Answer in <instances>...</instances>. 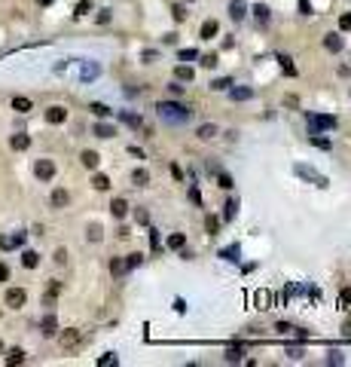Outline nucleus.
Wrapping results in <instances>:
<instances>
[{
    "mask_svg": "<svg viewBox=\"0 0 351 367\" xmlns=\"http://www.w3.org/2000/svg\"><path fill=\"white\" fill-rule=\"evenodd\" d=\"M156 113H159L165 122H174V126H180V122H189V116H192V110L186 107V104H177V101H159Z\"/></svg>",
    "mask_w": 351,
    "mask_h": 367,
    "instance_id": "1",
    "label": "nucleus"
},
{
    "mask_svg": "<svg viewBox=\"0 0 351 367\" xmlns=\"http://www.w3.org/2000/svg\"><path fill=\"white\" fill-rule=\"evenodd\" d=\"M306 126H308V135H318V132H327L336 126V119L327 116V113H308L306 116Z\"/></svg>",
    "mask_w": 351,
    "mask_h": 367,
    "instance_id": "2",
    "label": "nucleus"
},
{
    "mask_svg": "<svg viewBox=\"0 0 351 367\" xmlns=\"http://www.w3.org/2000/svg\"><path fill=\"white\" fill-rule=\"evenodd\" d=\"M34 174H37L40 181H52V178H55V162H52V159H40L37 165H34Z\"/></svg>",
    "mask_w": 351,
    "mask_h": 367,
    "instance_id": "3",
    "label": "nucleus"
},
{
    "mask_svg": "<svg viewBox=\"0 0 351 367\" xmlns=\"http://www.w3.org/2000/svg\"><path fill=\"white\" fill-rule=\"evenodd\" d=\"M293 171L300 174V178H306V181H314L318 187H327V178H324V174H318V171H314V168H308V165H296Z\"/></svg>",
    "mask_w": 351,
    "mask_h": 367,
    "instance_id": "4",
    "label": "nucleus"
},
{
    "mask_svg": "<svg viewBox=\"0 0 351 367\" xmlns=\"http://www.w3.org/2000/svg\"><path fill=\"white\" fill-rule=\"evenodd\" d=\"M80 343H83V334H80V330H64V334H61V346L67 349V352L80 349Z\"/></svg>",
    "mask_w": 351,
    "mask_h": 367,
    "instance_id": "5",
    "label": "nucleus"
},
{
    "mask_svg": "<svg viewBox=\"0 0 351 367\" xmlns=\"http://www.w3.org/2000/svg\"><path fill=\"white\" fill-rule=\"evenodd\" d=\"M25 300H28V294H25L22 288H9V291H6V306H9V309L25 306Z\"/></svg>",
    "mask_w": 351,
    "mask_h": 367,
    "instance_id": "6",
    "label": "nucleus"
},
{
    "mask_svg": "<svg viewBox=\"0 0 351 367\" xmlns=\"http://www.w3.org/2000/svg\"><path fill=\"white\" fill-rule=\"evenodd\" d=\"M229 98H232V101H251V98H254V89H251V86H232V89H229Z\"/></svg>",
    "mask_w": 351,
    "mask_h": 367,
    "instance_id": "7",
    "label": "nucleus"
},
{
    "mask_svg": "<svg viewBox=\"0 0 351 367\" xmlns=\"http://www.w3.org/2000/svg\"><path fill=\"white\" fill-rule=\"evenodd\" d=\"M254 19H257V25H269L272 9H269L266 3H257V6H254Z\"/></svg>",
    "mask_w": 351,
    "mask_h": 367,
    "instance_id": "8",
    "label": "nucleus"
},
{
    "mask_svg": "<svg viewBox=\"0 0 351 367\" xmlns=\"http://www.w3.org/2000/svg\"><path fill=\"white\" fill-rule=\"evenodd\" d=\"M229 15L235 22H241L244 15H248V3H244V0H232V3H229Z\"/></svg>",
    "mask_w": 351,
    "mask_h": 367,
    "instance_id": "9",
    "label": "nucleus"
},
{
    "mask_svg": "<svg viewBox=\"0 0 351 367\" xmlns=\"http://www.w3.org/2000/svg\"><path fill=\"white\" fill-rule=\"evenodd\" d=\"M22 242H25V233H15V236H9V239H6V236H0V248H6V251H9V248H19Z\"/></svg>",
    "mask_w": 351,
    "mask_h": 367,
    "instance_id": "10",
    "label": "nucleus"
},
{
    "mask_svg": "<svg viewBox=\"0 0 351 367\" xmlns=\"http://www.w3.org/2000/svg\"><path fill=\"white\" fill-rule=\"evenodd\" d=\"M67 119V110L64 107H49L46 110V122H55V126H58V122H64Z\"/></svg>",
    "mask_w": 351,
    "mask_h": 367,
    "instance_id": "11",
    "label": "nucleus"
},
{
    "mask_svg": "<svg viewBox=\"0 0 351 367\" xmlns=\"http://www.w3.org/2000/svg\"><path fill=\"white\" fill-rule=\"evenodd\" d=\"M110 211H113V217H126V214H129V202H126V199H113Z\"/></svg>",
    "mask_w": 351,
    "mask_h": 367,
    "instance_id": "12",
    "label": "nucleus"
},
{
    "mask_svg": "<svg viewBox=\"0 0 351 367\" xmlns=\"http://www.w3.org/2000/svg\"><path fill=\"white\" fill-rule=\"evenodd\" d=\"M12 110L28 113V110H31V98H25V95H15V98H12Z\"/></svg>",
    "mask_w": 351,
    "mask_h": 367,
    "instance_id": "13",
    "label": "nucleus"
},
{
    "mask_svg": "<svg viewBox=\"0 0 351 367\" xmlns=\"http://www.w3.org/2000/svg\"><path fill=\"white\" fill-rule=\"evenodd\" d=\"M9 144H12V150H28V147H31V138L19 132V135H12V141H9Z\"/></svg>",
    "mask_w": 351,
    "mask_h": 367,
    "instance_id": "14",
    "label": "nucleus"
},
{
    "mask_svg": "<svg viewBox=\"0 0 351 367\" xmlns=\"http://www.w3.org/2000/svg\"><path fill=\"white\" fill-rule=\"evenodd\" d=\"M217 31H220V25H217L214 19H208V22L202 25V40H211V37H214Z\"/></svg>",
    "mask_w": 351,
    "mask_h": 367,
    "instance_id": "15",
    "label": "nucleus"
},
{
    "mask_svg": "<svg viewBox=\"0 0 351 367\" xmlns=\"http://www.w3.org/2000/svg\"><path fill=\"white\" fill-rule=\"evenodd\" d=\"M324 46H327L330 52H339V49H342V37H339V34H327V37H324Z\"/></svg>",
    "mask_w": 351,
    "mask_h": 367,
    "instance_id": "16",
    "label": "nucleus"
},
{
    "mask_svg": "<svg viewBox=\"0 0 351 367\" xmlns=\"http://www.w3.org/2000/svg\"><path fill=\"white\" fill-rule=\"evenodd\" d=\"M220 257H223V260H232V263H238L241 248H238V245H229V248H223V251H220Z\"/></svg>",
    "mask_w": 351,
    "mask_h": 367,
    "instance_id": "17",
    "label": "nucleus"
},
{
    "mask_svg": "<svg viewBox=\"0 0 351 367\" xmlns=\"http://www.w3.org/2000/svg\"><path fill=\"white\" fill-rule=\"evenodd\" d=\"M278 64H281V71H284L287 77L296 74V67H293V58H290V55H278Z\"/></svg>",
    "mask_w": 351,
    "mask_h": 367,
    "instance_id": "18",
    "label": "nucleus"
},
{
    "mask_svg": "<svg viewBox=\"0 0 351 367\" xmlns=\"http://www.w3.org/2000/svg\"><path fill=\"white\" fill-rule=\"evenodd\" d=\"M119 119H122V122H129L132 129H140V126H144V119H140L137 113H129V110H126V113H119Z\"/></svg>",
    "mask_w": 351,
    "mask_h": 367,
    "instance_id": "19",
    "label": "nucleus"
},
{
    "mask_svg": "<svg viewBox=\"0 0 351 367\" xmlns=\"http://www.w3.org/2000/svg\"><path fill=\"white\" fill-rule=\"evenodd\" d=\"M80 159H83V165H86V168H98V153H95V150H86V153L80 156Z\"/></svg>",
    "mask_w": 351,
    "mask_h": 367,
    "instance_id": "20",
    "label": "nucleus"
},
{
    "mask_svg": "<svg viewBox=\"0 0 351 367\" xmlns=\"http://www.w3.org/2000/svg\"><path fill=\"white\" fill-rule=\"evenodd\" d=\"M183 245H186V239H183V233H171V236H168V248H174V251H180V248H183Z\"/></svg>",
    "mask_w": 351,
    "mask_h": 367,
    "instance_id": "21",
    "label": "nucleus"
},
{
    "mask_svg": "<svg viewBox=\"0 0 351 367\" xmlns=\"http://www.w3.org/2000/svg\"><path fill=\"white\" fill-rule=\"evenodd\" d=\"M22 263H25L28 269H34V266L40 263V254H37V251H25V254H22Z\"/></svg>",
    "mask_w": 351,
    "mask_h": 367,
    "instance_id": "22",
    "label": "nucleus"
},
{
    "mask_svg": "<svg viewBox=\"0 0 351 367\" xmlns=\"http://www.w3.org/2000/svg\"><path fill=\"white\" fill-rule=\"evenodd\" d=\"M174 77H177V80H192V77H196V74H192V67H186V64H177V67H174Z\"/></svg>",
    "mask_w": 351,
    "mask_h": 367,
    "instance_id": "23",
    "label": "nucleus"
},
{
    "mask_svg": "<svg viewBox=\"0 0 351 367\" xmlns=\"http://www.w3.org/2000/svg\"><path fill=\"white\" fill-rule=\"evenodd\" d=\"M55 330H58V321H55V315H46V318H43V334H46V337H52Z\"/></svg>",
    "mask_w": 351,
    "mask_h": 367,
    "instance_id": "24",
    "label": "nucleus"
},
{
    "mask_svg": "<svg viewBox=\"0 0 351 367\" xmlns=\"http://www.w3.org/2000/svg\"><path fill=\"white\" fill-rule=\"evenodd\" d=\"M217 135V126H211V122H205V126H199V138L202 141H211V138Z\"/></svg>",
    "mask_w": 351,
    "mask_h": 367,
    "instance_id": "25",
    "label": "nucleus"
},
{
    "mask_svg": "<svg viewBox=\"0 0 351 367\" xmlns=\"http://www.w3.org/2000/svg\"><path fill=\"white\" fill-rule=\"evenodd\" d=\"M95 135H98V138H113V135H116V129H113V126H107V122H98V126H95Z\"/></svg>",
    "mask_w": 351,
    "mask_h": 367,
    "instance_id": "26",
    "label": "nucleus"
},
{
    "mask_svg": "<svg viewBox=\"0 0 351 367\" xmlns=\"http://www.w3.org/2000/svg\"><path fill=\"white\" fill-rule=\"evenodd\" d=\"M67 190H55V193H52V205H55V208H64L67 205Z\"/></svg>",
    "mask_w": 351,
    "mask_h": 367,
    "instance_id": "27",
    "label": "nucleus"
},
{
    "mask_svg": "<svg viewBox=\"0 0 351 367\" xmlns=\"http://www.w3.org/2000/svg\"><path fill=\"white\" fill-rule=\"evenodd\" d=\"M132 181H134L137 187H147V184H150V174H147L144 168H134V174H132Z\"/></svg>",
    "mask_w": 351,
    "mask_h": 367,
    "instance_id": "28",
    "label": "nucleus"
},
{
    "mask_svg": "<svg viewBox=\"0 0 351 367\" xmlns=\"http://www.w3.org/2000/svg\"><path fill=\"white\" fill-rule=\"evenodd\" d=\"M235 211H238V202H235V199H229V202L223 205V220H232V217H235Z\"/></svg>",
    "mask_w": 351,
    "mask_h": 367,
    "instance_id": "29",
    "label": "nucleus"
},
{
    "mask_svg": "<svg viewBox=\"0 0 351 367\" xmlns=\"http://www.w3.org/2000/svg\"><path fill=\"white\" fill-rule=\"evenodd\" d=\"M89 110H92L95 116H110V113H113V110L107 107V104H98V101H95V104H89Z\"/></svg>",
    "mask_w": 351,
    "mask_h": 367,
    "instance_id": "30",
    "label": "nucleus"
},
{
    "mask_svg": "<svg viewBox=\"0 0 351 367\" xmlns=\"http://www.w3.org/2000/svg\"><path fill=\"white\" fill-rule=\"evenodd\" d=\"M217 184H220L223 190H232V187H235V184H232V178H229L226 171H217Z\"/></svg>",
    "mask_w": 351,
    "mask_h": 367,
    "instance_id": "31",
    "label": "nucleus"
},
{
    "mask_svg": "<svg viewBox=\"0 0 351 367\" xmlns=\"http://www.w3.org/2000/svg\"><path fill=\"white\" fill-rule=\"evenodd\" d=\"M126 269H129V266H126V260H119V257H116V260H110V272H113V275H122Z\"/></svg>",
    "mask_w": 351,
    "mask_h": 367,
    "instance_id": "32",
    "label": "nucleus"
},
{
    "mask_svg": "<svg viewBox=\"0 0 351 367\" xmlns=\"http://www.w3.org/2000/svg\"><path fill=\"white\" fill-rule=\"evenodd\" d=\"M25 361V352H22V349H12V352L6 355V364H22Z\"/></svg>",
    "mask_w": 351,
    "mask_h": 367,
    "instance_id": "33",
    "label": "nucleus"
},
{
    "mask_svg": "<svg viewBox=\"0 0 351 367\" xmlns=\"http://www.w3.org/2000/svg\"><path fill=\"white\" fill-rule=\"evenodd\" d=\"M229 86H232V80H214V83H211V89H214V92H226V89H229Z\"/></svg>",
    "mask_w": 351,
    "mask_h": 367,
    "instance_id": "34",
    "label": "nucleus"
},
{
    "mask_svg": "<svg viewBox=\"0 0 351 367\" xmlns=\"http://www.w3.org/2000/svg\"><path fill=\"white\" fill-rule=\"evenodd\" d=\"M92 184H95V190H107L110 187V178H107V174H95Z\"/></svg>",
    "mask_w": 351,
    "mask_h": 367,
    "instance_id": "35",
    "label": "nucleus"
},
{
    "mask_svg": "<svg viewBox=\"0 0 351 367\" xmlns=\"http://www.w3.org/2000/svg\"><path fill=\"white\" fill-rule=\"evenodd\" d=\"M254 300H257V306H260V309H269V294H266V291H257Z\"/></svg>",
    "mask_w": 351,
    "mask_h": 367,
    "instance_id": "36",
    "label": "nucleus"
},
{
    "mask_svg": "<svg viewBox=\"0 0 351 367\" xmlns=\"http://www.w3.org/2000/svg\"><path fill=\"white\" fill-rule=\"evenodd\" d=\"M95 77H98V67L95 64H86L83 67V80H95Z\"/></svg>",
    "mask_w": 351,
    "mask_h": 367,
    "instance_id": "37",
    "label": "nucleus"
},
{
    "mask_svg": "<svg viewBox=\"0 0 351 367\" xmlns=\"http://www.w3.org/2000/svg\"><path fill=\"white\" fill-rule=\"evenodd\" d=\"M339 303H342V309H351V288H345L339 294Z\"/></svg>",
    "mask_w": 351,
    "mask_h": 367,
    "instance_id": "38",
    "label": "nucleus"
},
{
    "mask_svg": "<svg viewBox=\"0 0 351 367\" xmlns=\"http://www.w3.org/2000/svg\"><path fill=\"white\" fill-rule=\"evenodd\" d=\"M311 138V144L314 147H321V150H330V141H327V138H318V135H308Z\"/></svg>",
    "mask_w": 351,
    "mask_h": 367,
    "instance_id": "39",
    "label": "nucleus"
},
{
    "mask_svg": "<svg viewBox=\"0 0 351 367\" xmlns=\"http://www.w3.org/2000/svg\"><path fill=\"white\" fill-rule=\"evenodd\" d=\"M192 58H199L196 49H180V61H192Z\"/></svg>",
    "mask_w": 351,
    "mask_h": 367,
    "instance_id": "40",
    "label": "nucleus"
},
{
    "mask_svg": "<svg viewBox=\"0 0 351 367\" xmlns=\"http://www.w3.org/2000/svg\"><path fill=\"white\" fill-rule=\"evenodd\" d=\"M140 260H144V257H140V254H129V260H126V266H129V269H134V266H140Z\"/></svg>",
    "mask_w": 351,
    "mask_h": 367,
    "instance_id": "41",
    "label": "nucleus"
},
{
    "mask_svg": "<svg viewBox=\"0 0 351 367\" xmlns=\"http://www.w3.org/2000/svg\"><path fill=\"white\" fill-rule=\"evenodd\" d=\"M110 364H116V355H101L98 358V367H110Z\"/></svg>",
    "mask_w": 351,
    "mask_h": 367,
    "instance_id": "42",
    "label": "nucleus"
},
{
    "mask_svg": "<svg viewBox=\"0 0 351 367\" xmlns=\"http://www.w3.org/2000/svg\"><path fill=\"white\" fill-rule=\"evenodd\" d=\"M202 64L205 67H217V55H214V52H211V55H202Z\"/></svg>",
    "mask_w": 351,
    "mask_h": 367,
    "instance_id": "43",
    "label": "nucleus"
},
{
    "mask_svg": "<svg viewBox=\"0 0 351 367\" xmlns=\"http://www.w3.org/2000/svg\"><path fill=\"white\" fill-rule=\"evenodd\" d=\"M217 230H220V220H217V217H208V233H211V236H214Z\"/></svg>",
    "mask_w": 351,
    "mask_h": 367,
    "instance_id": "44",
    "label": "nucleus"
},
{
    "mask_svg": "<svg viewBox=\"0 0 351 367\" xmlns=\"http://www.w3.org/2000/svg\"><path fill=\"white\" fill-rule=\"evenodd\" d=\"M171 12H174V22H183V19H186V9H183V6H174Z\"/></svg>",
    "mask_w": 351,
    "mask_h": 367,
    "instance_id": "45",
    "label": "nucleus"
},
{
    "mask_svg": "<svg viewBox=\"0 0 351 367\" xmlns=\"http://www.w3.org/2000/svg\"><path fill=\"white\" fill-rule=\"evenodd\" d=\"M339 28H342V31H351V12H345L342 19H339Z\"/></svg>",
    "mask_w": 351,
    "mask_h": 367,
    "instance_id": "46",
    "label": "nucleus"
},
{
    "mask_svg": "<svg viewBox=\"0 0 351 367\" xmlns=\"http://www.w3.org/2000/svg\"><path fill=\"white\" fill-rule=\"evenodd\" d=\"M275 330H278V334H290V330H293V324H287V321H278V324H275Z\"/></svg>",
    "mask_w": 351,
    "mask_h": 367,
    "instance_id": "47",
    "label": "nucleus"
},
{
    "mask_svg": "<svg viewBox=\"0 0 351 367\" xmlns=\"http://www.w3.org/2000/svg\"><path fill=\"white\" fill-rule=\"evenodd\" d=\"M241 358V349L235 346V349H229V352H226V361H238Z\"/></svg>",
    "mask_w": 351,
    "mask_h": 367,
    "instance_id": "48",
    "label": "nucleus"
},
{
    "mask_svg": "<svg viewBox=\"0 0 351 367\" xmlns=\"http://www.w3.org/2000/svg\"><path fill=\"white\" fill-rule=\"evenodd\" d=\"M89 239H92V242H98V239H101V226H98V223H95V226H89Z\"/></svg>",
    "mask_w": 351,
    "mask_h": 367,
    "instance_id": "49",
    "label": "nucleus"
},
{
    "mask_svg": "<svg viewBox=\"0 0 351 367\" xmlns=\"http://www.w3.org/2000/svg\"><path fill=\"white\" fill-rule=\"evenodd\" d=\"M300 12L303 15H311V3H308V0H300Z\"/></svg>",
    "mask_w": 351,
    "mask_h": 367,
    "instance_id": "50",
    "label": "nucleus"
},
{
    "mask_svg": "<svg viewBox=\"0 0 351 367\" xmlns=\"http://www.w3.org/2000/svg\"><path fill=\"white\" fill-rule=\"evenodd\" d=\"M189 199L196 202V205H202V196H199V190H196V187H189Z\"/></svg>",
    "mask_w": 351,
    "mask_h": 367,
    "instance_id": "51",
    "label": "nucleus"
},
{
    "mask_svg": "<svg viewBox=\"0 0 351 367\" xmlns=\"http://www.w3.org/2000/svg\"><path fill=\"white\" fill-rule=\"evenodd\" d=\"M150 245H153V251L159 248V233H156V230H150Z\"/></svg>",
    "mask_w": 351,
    "mask_h": 367,
    "instance_id": "52",
    "label": "nucleus"
},
{
    "mask_svg": "<svg viewBox=\"0 0 351 367\" xmlns=\"http://www.w3.org/2000/svg\"><path fill=\"white\" fill-rule=\"evenodd\" d=\"M6 278H9V266L0 263V282H6Z\"/></svg>",
    "mask_w": 351,
    "mask_h": 367,
    "instance_id": "53",
    "label": "nucleus"
},
{
    "mask_svg": "<svg viewBox=\"0 0 351 367\" xmlns=\"http://www.w3.org/2000/svg\"><path fill=\"white\" fill-rule=\"evenodd\" d=\"M86 12H89V0H83V3L77 6V15H86Z\"/></svg>",
    "mask_w": 351,
    "mask_h": 367,
    "instance_id": "54",
    "label": "nucleus"
},
{
    "mask_svg": "<svg viewBox=\"0 0 351 367\" xmlns=\"http://www.w3.org/2000/svg\"><path fill=\"white\" fill-rule=\"evenodd\" d=\"M327 361H330V364H342V355H339V352H330Z\"/></svg>",
    "mask_w": 351,
    "mask_h": 367,
    "instance_id": "55",
    "label": "nucleus"
},
{
    "mask_svg": "<svg viewBox=\"0 0 351 367\" xmlns=\"http://www.w3.org/2000/svg\"><path fill=\"white\" fill-rule=\"evenodd\" d=\"M168 89H171V95H180V92H183V86H180V83H171Z\"/></svg>",
    "mask_w": 351,
    "mask_h": 367,
    "instance_id": "56",
    "label": "nucleus"
},
{
    "mask_svg": "<svg viewBox=\"0 0 351 367\" xmlns=\"http://www.w3.org/2000/svg\"><path fill=\"white\" fill-rule=\"evenodd\" d=\"M40 3H52V0H40Z\"/></svg>",
    "mask_w": 351,
    "mask_h": 367,
    "instance_id": "57",
    "label": "nucleus"
},
{
    "mask_svg": "<svg viewBox=\"0 0 351 367\" xmlns=\"http://www.w3.org/2000/svg\"><path fill=\"white\" fill-rule=\"evenodd\" d=\"M0 352H3V343H0Z\"/></svg>",
    "mask_w": 351,
    "mask_h": 367,
    "instance_id": "58",
    "label": "nucleus"
}]
</instances>
